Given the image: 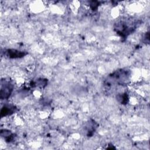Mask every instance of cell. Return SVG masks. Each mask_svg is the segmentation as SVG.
<instances>
[{
	"mask_svg": "<svg viewBox=\"0 0 150 150\" xmlns=\"http://www.w3.org/2000/svg\"><path fill=\"white\" fill-rule=\"evenodd\" d=\"M129 73L126 70H118L110 74L106 80V84L109 86L112 84H122L126 83L129 78Z\"/></svg>",
	"mask_w": 150,
	"mask_h": 150,
	"instance_id": "1",
	"label": "cell"
},
{
	"mask_svg": "<svg viewBox=\"0 0 150 150\" xmlns=\"http://www.w3.org/2000/svg\"><path fill=\"white\" fill-rule=\"evenodd\" d=\"M136 25L132 22L120 21L115 23L114 30L121 37H126L131 33L136 28Z\"/></svg>",
	"mask_w": 150,
	"mask_h": 150,
	"instance_id": "2",
	"label": "cell"
},
{
	"mask_svg": "<svg viewBox=\"0 0 150 150\" xmlns=\"http://www.w3.org/2000/svg\"><path fill=\"white\" fill-rule=\"evenodd\" d=\"M13 88V86L12 83H11L9 81H1V100L7 99L8 98Z\"/></svg>",
	"mask_w": 150,
	"mask_h": 150,
	"instance_id": "3",
	"label": "cell"
},
{
	"mask_svg": "<svg viewBox=\"0 0 150 150\" xmlns=\"http://www.w3.org/2000/svg\"><path fill=\"white\" fill-rule=\"evenodd\" d=\"M7 56L11 59H17V58H21L25 56L27 53L23 51H20L16 49H10L6 50Z\"/></svg>",
	"mask_w": 150,
	"mask_h": 150,
	"instance_id": "4",
	"label": "cell"
},
{
	"mask_svg": "<svg viewBox=\"0 0 150 150\" xmlns=\"http://www.w3.org/2000/svg\"><path fill=\"white\" fill-rule=\"evenodd\" d=\"M16 107L12 105H5L1 110V117H4L7 115H10L16 111Z\"/></svg>",
	"mask_w": 150,
	"mask_h": 150,
	"instance_id": "5",
	"label": "cell"
},
{
	"mask_svg": "<svg viewBox=\"0 0 150 150\" xmlns=\"http://www.w3.org/2000/svg\"><path fill=\"white\" fill-rule=\"evenodd\" d=\"M1 135L7 142H11L14 139V135L12 133L11 131L8 129H1Z\"/></svg>",
	"mask_w": 150,
	"mask_h": 150,
	"instance_id": "6",
	"label": "cell"
},
{
	"mask_svg": "<svg viewBox=\"0 0 150 150\" xmlns=\"http://www.w3.org/2000/svg\"><path fill=\"white\" fill-rule=\"evenodd\" d=\"M117 99L121 104H127L128 101V97L127 94L124 93L121 95H118Z\"/></svg>",
	"mask_w": 150,
	"mask_h": 150,
	"instance_id": "7",
	"label": "cell"
},
{
	"mask_svg": "<svg viewBox=\"0 0 150 150\" xmlns=\"http://www.w3.org/2000/svg\"><path fill=\"white\" fill-rule=\"evenodd\" d=\"M47 80L46 79H38V81L35 83L37 86L40 87H44L46 86L47 84Z\"/></svg>",
	"mask_w": 150,
	"mask_h": 150,
	"instance_id": "8",
	"label": "cell"
},
{
	"mask_svg": "<svg viewBox=\"0 0 150 150\" xmlns=\"http://www.w3.org/2000/svg\"><path fill=\"white\" fill-rule=\"evenodd\" d=\"M98 4H99V2L97 1H92L91 2V4H90V7L93 10H95L97 8L98 6L99 5Z\"/></svg>",
	"mask_w": 150,
	"mask_h": 150,
	"instance_id": "9",
	"label": "cell"
}]
</instances>
